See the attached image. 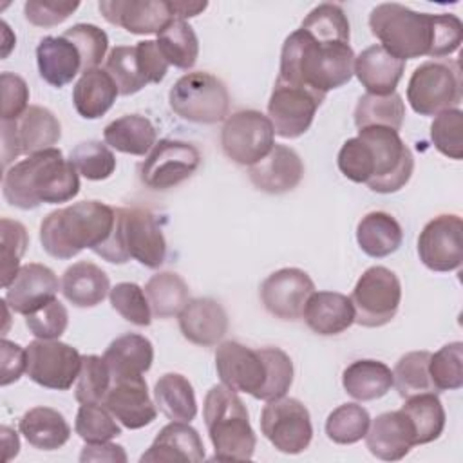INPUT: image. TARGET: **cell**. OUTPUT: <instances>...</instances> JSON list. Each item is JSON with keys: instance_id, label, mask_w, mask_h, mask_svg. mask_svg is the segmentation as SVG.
<instances>
[{"instance_id": "6da1fadb", "label": "cell", "mask_w": 463, "mask_h": 463, "mask_svg": "<svg viewBox=\"0 0 463 463\" xmlns=\"http://www.w3.org/2000/svg\"><path fill=\"white\" fill-rule=\"evenodd\" d=\"M369 29L380 45L400 60L445 58L463 42V24L456 14L418 13L402 4H380L369 13Z\"/></svg>"}, {"instance_id": "7a4b0ae2", "label": "cell", "mask_w": 463, "mask_h": 463, "mask_svg": "<svg viewBox=\"0 0 463 463\" xmlns=\"http://www.w3.org/2000/svg\"><path fill=\"white\" fill-rule=\"evenodd\" d=\"M336 163L349 181L364 183L376 194L402 190L414 170L411 148L387 127L358 128V136L344 141Z\"/></svg>"}, {"instance_id": "3957f363", "label": "cell", "mask_w": 463, "mask_h": 463, "mask_svg": "<svg viewBox=\"0 0 463 463\" xmlns=\"http://www.w3.org/2000/svg\"><path fill=\"white\" fill-rule=\"evenodd\" d=\"M354 52L347 42L322 40L298 27L282 43L277 80L326 98L353 78Z\"/></svg>"}, {"instance_id": "277c9868", "label": "cell", "mask_w": 463, "mask_h": 463, "mask_svg": "<svg viewBox=\"0 0 463 463\" xmlns=\"http://www.w3.org/2000/svg\"><path fill=\"white\" fill-rule=\"evenodd\" d=\"M80 192V174L63 157L60 148H47L27 156L4 172V199L20 210L40 204H58L74 199Z\"/></svg>"}, {"instance_id": "5b68a950", "label": "cell", "mask_w": 463, "mask_h": 463, "mask_svg": "<svg viewBox=\"0 0 463 463\" xmlns=\"http://www.w3.org/2000/svg\"><path fill=\"white\" fill-rule=\"evenodd\" d=\"M116 210L101 201H80L47 213L40 224V242L54 259H72L83 250L96 251L112 233Z\"/></svg>"}, {"instance_id": "8992f818", "label": "cell", "mask_w": 463, "mask_h": 463, "mask_svg": "<svg viewBox=\"0 0 463 463\" xmlns=\"http://www.w3.org/2000/svg\"><path fill=\"white\" fill-rule=\"evenodd\" d=\"M203 416L217 461H246L253 458L257 436L239 394L226 385H213L203 405Z\"/></svg>"}, {"instance_id": "52a82bcc", "label": "cell", "mask_w": 463, "mask_h": 463, "mask_svg": "<svg viewBox=\"0 0 463 463\" xmlns=\"http://www.w3.org/2000/svg\"><path fill=\"white\" fill-rule=\"evenodd\" d=\"M94 253L110 264H125L134 259L141 266L156 269L165 262L166 241L150 210L116 208L112 233Z\"/></svg>"}, {"instance_id": "ba28073f", "label": "cell", "mask_w": 463, "mask_h": 463, "mask_svg": "<svg viewBox=\"0 0 463 463\" xmlns=\"http://www.w3.org/2000/svg\"><path fill=\"white\" fill-rule=\"evenodd\" d=\"M461 67L458 60L420 63L407 83V101L420 116H436L461 103Z\"/></svg>"}, {"instance_id": "9c48e42d", "label": "cell", "mask_w": 463, "mask_h": 463, "mask_svg": "<svg viewBox=\"0 0 463 463\" xmlns=\"http://www.w3.org/2000/svg\"><path fill=\"white\" fill-rule=\"evenodd\" d=\"M170 109L183 119L201 125L224 121L230 110V92L213 74L204 71L186 72L168 92Z\"/></svg>"}, {"instance_id": "30bf717a", "label": "cell", "mask_w": 463, "mask_h": 463, "mask_svg": "<svg viewBox=\"0 0 463 463\" xmlns=\"http://www.w3.org/2000/svg\"><path fill=\"white\" fill-rule=\"evenodd\" d=\"M349 298L358 326L382 327L389 324L400 309L402 282L392 269L371 266L360 275Z\"/></svg>"}, {"instance_id": "8fae6325", "label": "cell", "mask_w": 463, "mask_h": 463, "mask_svg": "<svg viewBox=\"0 0 463 463\" xmlns=\"http://www.w3.org/2000/svg\"><path fill=\"white\" fill-rule=\"evenodd\" d=\"M275 145V130L260 110L244 109L228 114L221 130V146L228 159L251 166L260 161Z\"/></svg>"}, {"instance_id": "7c38bea8", "label": "cell", "mask_w": 463, "mask_h": 463, "mask_svg": "<svg viewBox=\"0 0 463 463\" xmlns=\"http://www.w3.org/2000/svg\"><path fill=\"white\" fill-rule=\"evenodd\" d=\"M260 430L284 454L304 452L313 438L309 411L300 400L286 396L266 402L260 412Z\"/></svg>"}, {"instance_id": "4fadbf2b", "label": "cell", "mask_w": 463, "mask_h": 463, "mask_svg": "<svg viewBox=\"0 0 463 463\" xmlns=\"http://www.w3.org/2000/svg\"><path fill=\"white\" fill-rule=\"evenodd\" d=\"M201 152L181 139H159L139 165V179L150 190H168L195 174Z\"/></svg>"}, {"instance_id": "5bb4252c", "label": "cell", "mask_w": 463, "mask_h": 463, "mask_svg": "<svg viewBox=\"0 0 463 463\" xmlns=\"http://www.w3.org/2000/svg\"><path fill=\"white\" fill-rule=\"evenodd\" d=\"M27 351V376L52 391H67L78 380L81 369V354L76 347L60 340L36 338L29 342Z\"/></svg>"}, {"instance_id": "9a60e30c", "label": "cell", "mask_w": 463, "mask_h": 463, "mask_svg": "<svg viewBox=\"0 0 463 463\" xmlns=\"http://www.w3.org/2000/svg\"><path fill=\"white\" fill-rule=\"evenodd\" d=\"M324 96L277 80L268 101V118L277 136L295 139L307 132Z\"/></svg>"}, {"instance_id": "2e32d148", "label": "cell", "mask_w": 463, "mask_h": 463, "mask_svg": "<svg viewBox=\"0 0 463 463\" xmlns=\"http://www.w3.org/2000/svg\"><path fill=\"white\" fill-rule=\"evenodd\" d=\"M420 260L432 271L459 269L463 262V221L456 213L430 219L418 237Z\"/></svg>"}, {"instance_id": "e0dca14e", "label": "cell", "mask_w": 463, "mask_h": 463, "mask_svg": "<svg viewBox=\"0 0 463 463\" xmlns=\"http://www.w3.org/2000/svg\"><path fill=\"white\" fill-rule=\"evenodd\" d=\"M215 369L222 385L260 400L266 387V362L259 349L226 340L215 349Z\"/></svg>"}, {"instance_id": "ac0fdd59", "label": "cell", "mask_w": 463, "mask_h": 463, "mask_svg": "<svg viewBox=\"0 0 463 463\" xmlns=\"http://www.w3.org/2000/svg\"><path fill=\"white\" fill-rule=\"evenodd\" d=\"M315 282L300 268H280L260 284V300L266 311L280 320H298Z\"/></svg>"}, {"instance_id": "d6986e66", "label": "cell", "mask_w": 463, "mask_h": 463, "mask_svg": "<svg viewBox=\"0 0 463 463\" xmlns=\"http://www.w3.org/2000/svg\"><path fill=\"white\" fill-rule=\"evenodd\" d=\"M98 9L109 24L132 34H159L175 18L166 0H101Z\"/></svg>"}, {"instance_id": "ffe728a7", "label": "cell", "mask_w": 463, "mask_h": 463, "mask_svg": "<svg viewBox=\"0 0 463 463\" xmlns=\"http://www.w3.org/2000/svg\"><path fill=\"white\" fill-rule=\"evenodd\" d=\"M101 405L130 430L150 425L157 416V409L150 400L143 376L112 378L110 389Z\"/></svg>"}, {"instance_id": "44dd1931", "label": "cell", "mask_w": 463, "mask_h": 463, "mask_svg": "<svg viewBox=\"0 0 463 463\" xmlns=\"http://www.w3.org/2000/svg\"><path fill=\"white\" fill-rule=\"evenodd\" d=\"M58 288H61V282L49 266L29 262L18 269L14 280L5 288V302L14 313L27 317L54 300Z\"/></svg>"}, {"instance_id": "7402d4cb", "label": "cell", "mask_w": 463, "mask_h": 463, "mask_svg": "<svg viewBox=\"0 0 463 463\" xmlns=\"http://www.w3.org/2000/svg\"><path fill=\"white\" fill-rule=\"evenodd\" d=\"M248 177L264 194H286L302 181L304 163L293 148L275 143L268 156L248 166Z\"/></svg>"}, {"instance_id": "603a6c76", "label": "cell", "mask_w": 463, "mask_h": 463, "mask_svg": "<svg viewBox=\"0 0 463 463\" xmlns=\"http://www.w3.org/2000/svg\"><path fill=\"white\" fill-rule=\"evenodd\" d=\"M365 445L378 459H403L411 449L416 447L414 427L402 409L382 412L369 423Z\"/></svg>"}, {"instance_id": "cb8c5ba5", "label": "cell", "mask_w": 463, "mask_h": 463, "mask_svg": "<svg viewBox=\"0 0 463 463\" xmlns=\"http://www.w3.org/2000/svg\"><path fill=\"white\" fill-rule=\"evenodd\" d=\"M177 322L183 336L203 347L215 345L228 333V315L224 307L210 297L190 298L179 311Z\"/></svg>"}, {"instance_id": "d4e9b609", "label": "cell", "mask_w": 463, "mask_h": 463, "mask_svg": "<svg viewBox=\"0 0 463 463\" xmlns=\"http://www.w3.org/2000/svg\"><path fill=\"white\" fill-rule=\"evenodd\" d=\"M204 459V445L199 432L188 421H170L165 425L139 461H190Z\"/></svg>"}, {"instance_id": "484cf974", "label": "cell", "mask_w": 463, "mask_h": 463, "mask_svg": "<svg viewBox=\"0 0 463 463\" xmlns=\"http://www.w3.org/2000/svg\"><path fill=\"white\" fill-rule=\"evenodd\" d=\"M307 327L322 336L340 335L354 324V307L347 295L338 291H313L302 313Z\"/></svg>"}, {"instance_id": "4316f807", "label": "cell", "mask_w": 463, "mask_h": 463, "mask_svg": "<svg viewBox=\"0 0 463 463\" xmlns=\"http://www.w3.org/2000/svg\"><path fill=\"white\" fill-rule=\"evenodd\" d=\"M405 61L387 52L382 45H371L354 56L353 74L369 94H391L403 76Z\"/></svg>"}, {"instance_id": "83f0119b", "label": "cell", "mask_w": 463, "mask_h": 463, "mask_svg": "<svg viewBox=\"0 0 463 463\" xmlns=\"http://www.w3.org/2000/svg\"><path fill=\"white\" fill-rule=\"evenodd\" d=\"M36 65L40 78L51 87H63L83 72L81 56L76 45L60 36H45L36 47Z\"/></svg>"}, {"instance_id": "f1b7e54d", "label": "cell", "mask_w": 463, "mask_h": 463, "mask_svg": "<svg viewBox=\"0 0 463 463\" xmlns=\"http://www.w3.org/2000/svg\"><path fill=\"white\" fill-rule=\"evenodd\" d=\"M61 293L76 307H94L110 293V280L98 264L80 260L63 271Z\"/></svg>"}, {"instance_id": "f546056e", "label": "cell", "mask_w": 463, "mask_h": 463, "mask_svg": "<svg viewBox=\"0 0 463 463\" xmlns=\"http://www.w3.org/2000/svg\"><path fill=\"white\" fill-rule=\"evenodd\" d=\"M112 378L143 376L154 362L152 342L137 333H125L114 338L103 354Z\"/></svg>"}, {"instance_id": "4dcf8cb0", "label": "cell", "mask_w": 463, "mask_h": 463, "mask_svg": "<svg viewBox=\"0 0 463 463\" xmlns=\"http://www.w3.org/2000/svg\"><path fill=\"white\" fill-rule=\"evenodd\" d=\"M20 432L29 445L40 450H56L71 438V425L65 416L51 407H33L20 418Z\"/></svg>"}, {"instance_id": "1f68e13d", "label": "cell", "mask_w": 463, "mask_h": 463, "mask_svg": "<svg viewBox=\"0 0 463 463\" xmlns=\"http://www.w3.org/2000/svg\"><path fill=\"white\" fill-rule=\"evenodd\" d=\"M118 87L103 69H92L80 76L72 89L76 112L85 119H98L110 110L118 98Z\"/></svg>"}, {"instance_id": "d6a6232c", "label": "cell", "mask_w": 463, "mask_h": 463, "mask_svg": "<svg viewBox=\"0 0 463 463\" xmlns=\"http://www.w3.org/2000/svg\"><path fill=\"white\" fill-rule=\"evenodd\" d=\"M403 241L400 222L387 212H369L356 224V242L373 259L389 257Z\"/></svg>"}, {"instance_id": "836d02e7", "label": "cell", "mask_w": 463, "mask_h": 463, "mask_svg": "<svg viewBox=\"0 0 463 463\" xmlns=\"http://www.w3.org/2000/svg\"><path fill=\"white\" fill-rule=\"evenodd\" d=\"M105 143L123 154L146 156L157 143V132L152 121L139 114H127L110 121L103 128Z\"/></svg>"}, {"instance_id": "e575fe53", "label": "cell", "mask_w": 463, "mask_h": 463, "mask_svg": "<svg viewBox=\"0 0 463 463\" xmlns=\"http://www.w3.org/2000/svg\"><path fill=\"white\" fill-rule=\"evenodd\" d=\"M14 132L22 154L31 156L54 148L61 137V125L49 109L31 105L18 119H14Z\"/></svg>"}, {"instance_id": "d590c367", "label": "cell", "mask_w": 463, "mask_h": 463, "mask_svg": "<svg viewBox=\"0 0 463 463\" xmlns=\"http://www.w3.org/2000/svg\"><path fill=\"white\" fill-rule=\"evenodd\" d=\"M345 392L358 402L385 396L392 387V371L380 360H354L342 373Z\"/></svg>"}, {"instance_id": "8d00e7d4", "label": "cell", "mask_w": 463, "mask_h": 463, "mask_svg": "<svg viewBox=\"0 0 463 463\" xmlns=\"http://www.w3.org/2000/svg\"><path fill=\"white\" fill-rule=\"evenodd\" d=\"M157 409L172 421H192L197 416V400L192 383L179 373L159 376L154 385Z\"/></svg>"}, {"instance_id": "74e56055", "label": "cell", "mask_w": 463, "mask_h": 463, "mask_svg": "<svg viewBox=\"0 0 463 463\" xmlns=\"http://www.w3.org/2000/svg\"><path fill=\"white\" fill-rule=\"evenodd\" d=\"M145 293L150 302L152 315L157 318H170L190 300V289L184 279L172 271H159L145 284Z\"/></svg>"}, {"instance_id": "f35d334b", "label": "cell", "mask_w": 463, "mask_h": 463, "mask_svg": "<svg viewBox=\"0 0 463 463\" xmlns=\"http://www.w3.org/2000/svg\"><path fill=\"white\" fill-rule=\"evenodd\" d=\"M402 411L407 414L414 427L416 445H427L441 436L447 414L439 398L434 392H421L405 398Z\"/></svg>"}, {"instance_id": "ab89813d", "label": "cell", "mask_w": 463, "mask_h": 463, "mask_svg": "<svg viewBox=\"0 0 463 463\" xmlns=\"http://www.w3.org/2000/svg\"><path fill=\"white\" fill-rule=\"evenodd\" d=\"M405 119V103L398 92L391 94H364L358 98L354 107V125L356 128L365 127H387L391 130H400Z\"/></svg>"}, {"instance_id": "60d3db41", "label": "cell", "mask_w": 463, "mask_h": 463, "mask_svg": "<svg viewBox=\"0 0 463 463\" xmlns=\"http://www.w3.org/2000/svg\"><path fill=\"white\" fill-rule=\"evenodd\" d=\"M157 47L168 65L188 71L195 65L199 56V40L194 27L186 20L174 18L159 34Z\"/></svg>"}, {"instance_id": "b9f144b4", "label": "cell", "mask_w": 463, "mask_h": 463, "mask_svg": "<svg viewBox=\"0 0 463 463\" xmlns=\"http://www.w3.org/2000/svg\"><path fill=\"white\" fill-rule=\"evenodd\" d=\"M429 351H411L403 354L392 369V387L402 398H411L421 392H434L429 376Z\"/></svg>"}, {"instance_id": "7bdbcfd3", "label": "cell", "mask_w": 463, "mask_h": 463, "mask_svg": "<svg viewBox=\"0 0 463 463\" xmlns=\"http://www.w3.org/2000/svg\"><path fill=\"white\" fill-rule=\"evenodd\" d=\"M371 423L367 409L358 403H342L326 420V434L333 443L353 445L365 438Z\"/></svg>"}, {"instance_id": "ee69618b", "label": "cell", "mask_w": 463, "mask_h": 463, "mask_svg": "<svg viewBox=\"0 0 463 463\" xmlns=\"http://www.w3.org/2000/svg\"><path fill=\"white\" fill-rule=\"evenodd\" d=\"M105 71L116 83L121 96L136 94L148 85L137 63L136 45H116L114 49H110L109 56L105 58Z\"/></svg>"}, {"instance_id": "f6af8a7d", "label": "cell", "mask_w": 463, "mask_h": 463, "mask_svg": "<svg viewBox=\"0 0 463 463\" xmlns=\"http://www.w3.org/2000/svg\"><path fill=\"white\" fill-rule=\"evenodd\" d=\"M429 376L434 392L456 391L463 385V344L450 342L430 354Z\"/></svg>"}, {"instance_id": "bcb514c9", "label": "cell", "mask_w": 463, "mask_h": 463, "mask_svg": "<svg viewBox=\"0 0 463 463\" xmlns=\"http://www.w3.org/2000/svg\"><path fill=\"white\" fill-rule=\"evenodd\" d=\"M69 161L89 181L109 179L116 170V157L109 145L94 139L76 145L71 150Z\"/></svg>"}, {"instance_id": "7dc6e473", "label": "cell", "mask_w": 463, "mask_h": 463, "mask_svg": "<svg viewBox=\"0 0 463 463\" xmlns=\"http://www.w3.org/2000/svg\"><path fill=\"white\" fill-rule=\"evenodd\" d=\"M112 383L110 369L103 356L81 354V369L74 396L80 403H103Z\"/></svg>"}, {"instance_id": "c3c4849f", "label": "cell", "mask_w": 463, "mask_h": 463, "mask_svg": "<svg viewBox=\"0 0 463 463\" xmlns=\"http://www.w3.org/2000/svg\"><path fill=\"white\" fill-rule=\"evenodd\" d=\"M74 430L85 443L110 441L121 434L116 418L101 403H81L76 414Z\"/></svg>"}, {"instance_id": "681fc988", "label": "cell", "mask_w": 463, "mask_h": 463, "mask_svg": "<svg viewBox=\"0 0 463 463\" xmlns=\"http://www.w3.org/2000/svg\"><path fill=\"white\" fill-rule=\"evenodd\" d=\"M300 27L317 38L349 43V20L338 4H318L307 13Z\"/></svg>"}, {"instance_id": "f907efd6", "label": "cell", "mask_w": 463, "mask_h": 463, "mask_svg": "<svg viewBox=\"0 0 463 463\" xmlns=\"http://www.w3.org/2000/svg\"><path fill=\"white\" fill-rule=\"evenodd\" d=\"M0 241H2V288L5 289L16 277L20 259L24 257L29 246V235L22 222L9 217L0 219Z\"/></svg>"}, {"instance_id": "816d5d0a", "label": "cell", "mask_w": 463, "mask_h": 463, "mask_svg": "<svg viewBox=\"0 0 463 463\" xmlns=\"http://www.w3.org/2000/svg\"><path fill=\"white\" fill-rule=\"evenodd\" d=\"M430 139L438 152L459 161L463 157V112L449 109L436 114L430 123Z\"/></svg>"}, {"instance_id": "f5cc1de1", "label": "cell", "mask_w": 463, "mask_h": 463, "mask_svg": "<svg viewBox=\"0 0 463 463\" xmlns=\"http://www.w3.org/2000/svg\"><path fill=\"white\" fill-rule=\"evenodd\" d=\"M110 306L130 324L134 326H150L152 309L146 298V293L141 286L134 282H119L110 288L109 293Z\"/></svg>"}, {"instance_id": "db71d44e", "label": "cell", "mask_w": 463, "mask_h": 463, "mask_svg": "<svg viewBox=\"0 0 463 463\" xmlns=\"http://www.w3.org/2000/svg\"><path fill=\"white\" fill-rule=\"evenodd\" d=\"M63 36L76 45L81 56L83 72L98 69L109 49V36L103 29L94 24H76L69 27Z\"/></svg>"}, {"instance_id": "11a10c76", "label": "cell", "mask_w": 463, "mask_h": 463, "mask_svg": "<svg viewBox=\"0 0 463 463\" xmlns=\"http://www.w3.org/2000/svg\"><path fill=\"white\" fill-rule=\"evenodd\" d=\"M266 362V387L260 400L269 402L286 396L293 383V362L288 353L279 347H260L259 349Z\"/></svg>"}, {"instance_id": "9f6ffc18", "label": "cell", "mask_w": 463, "mask_h": 463, "mask_svg": "<svg viewBox=\"0 0 463 463\" xmlns=\"http://www.w3.org/2000/svg\"><path fill=\"white\" fill-rule=\"evenodd\" d=\"M25 326L36 338L58 340L69 326L67 307L58 298H54L38 311L27 315Z\"/></svg>"}, {"instance_id": "6f0895ef", "label": "cell", "mask_w": 463, "mask_h": 463, "mask_svg": "<svg viewBox=\"0 0 463 463\" xmlns=\"http://www.w3.org/2000/svg\"><path fill=\"white\" fill-rule=\"evenodd\" d=\"M80 2L65 0H29L24 5L25 20L36 27H54L65 22L76 9Z\"/></svg>"}, {"instance_id": "680465c9", "label": "cell", "mask_w": 463, "mask_h": 463, "mask_svg": "<svg viewBox=\"0 0 463 463\" xmlns=\"http://www.w3.org/2000/svg\"><path fill=\"white\" fill-rule=\"evenodd\" d=\"M0 90H2V121L18 119L29 107V87L25 80L14 72L0 74Z\"/></svg>"}, {"instance_id": "91938a15", "label": "cell", "mask_w": 463, "mask_h": 463, "mask_svg": "<svg viewBox=\"0 0 463 463\" xmlns=\"http://www.w3.org/2000/svg\"><path fill=\"white\" fill-rule=\"evenodd\" d=\"M137 63L146 83H159L166 76L168 61L157 47L156 40H143L136 43Z\"/></svg>"}, {"instance_id": "94428289", "label": "cell", "mask_w": 463, "mask_h": 463, "mask_svg": "<svg viewBox=\"0 0 463 463\" xmlns=\"http://www.w3.org/2000/svg\"><path fill=\"white\" fill-rule=\"evenodd\" d=\"M2 378L0 383L5 387L16 380H20V376L24 374V371L27 369V351L24 347H20L18 344L4 338L2 340Z\"/></svg>"}, {"instance_id": "6125c7cd", "label": "cell", "mask_w": 463, "mask_h": 463, "mask_svg": "<svg viewBox=\"0 0 463 463\" xmlns=\"http://www.w3.org/2000/svg\"><path fill=\"white\" fill-rule=\"evenodd\" d=\"M80 461H112L125 463L127 454L121 445L101 441V443H87L80 454Z\"/></svg>"}, {"instance_id": "be15d7a7", "label": "cell", "mask_w": 463, "mask_h": 463, "mask_svg": "<svg viewBox=\"0 0 463 463\" xmlns=\"http://www.w3.org/2000/svg\"><path fill=\"white\" fill-rule=\"evenodd\" d=\"M22 154L20 143L14 132V121H2V165L7 170L9 165Z\"/></svg>"}, {"instance_id": "e7e4bbea", "label": "cell", "mask_w": 463, "mask_h": 463, "mask_svg": "<svg viewBox=\"0 0 463 463\" xmlns=\"http://www.w3.org/2000/svg\"><path fill=\"white\" fill-rule=\"evenodd\" d=\"M172 4V9H174V14H175V18H179V20H186V18H192V16H197V14H201L206 7H208V4L206 2H170Z\"/></svg>"}, {"instance_id": "03108f58", "label": "cell", "mask_w": 463, "mask_h": 463, "mask_svg": "<svg viewBox=\"0 0 463 463\" xmlns=\"http://www.w3.org/2000/svg\"><path fill=\"white\" fill-rule=\"evenodd\" d=\"M2 445H4V459L9 461L11 458H14L18 454V449H20V441H18V434L9 429V427H2Z\"/></svg>"}]
</instances>
